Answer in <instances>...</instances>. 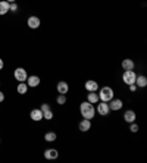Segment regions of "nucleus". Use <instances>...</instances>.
Masks as SVG:
<instances>
[{"instance_id": "obj_1", "label": "nucleus", "mask_w": 147, "mask_h": 163, "mask_svg": "<svg viewBox=\"0 0 147 163\" xmlns=\"http://www.w3.org/2000/svg\"><path fill=\"white\" fill-rule=\"evenodd\" d=\"M79 113H81V116H83L84 119L91 120L94 118V115H96V107L90 101H83L79 104Z\"/></svg>"}, {"instance_id": "obj_2", "label": "nucleus", "mask_w": 147, "mask_h": 163, "mask_svg": "<svg viewBox=\"0 0 147 163\" xmlns=\"http://www.w3.org/2000/svg\"><path fill=\"white\" fill-rule=\"evenodd\" d=\"M97 91H99V99H100V101L109 103V101L115 97V93H113V90L110 87H102V88H99Z\"/></svg>"}, {"instance_id": "obj_3", "label": "nucleus", "mask_w": 147, "mask_h": 163, "mask_svg": "<svg viewBox=\"0 0 147 163\" xmlns=\"http://www.w3.org/2000/svg\"><path fill=\"white\" fill-rule=\"evenodd\" d=\"M135 78H137V74L132 71H124L122 75V81L127 84V85H131V84H135Z\"/></svg>"}, {"instance_id": "obj_4", "label": "nucleus", "mask_w": 147, "mask_h": 163, "mask_svg": "<svg viewBox=\"0 0 147 163\" xmlns=\"http://www.w3.org/2000/svg\"><path fill=\"white\" fill-rule=\"evenodd\" d=\"M13 77L18 82H25L27 78H28V75H27V71H25L24 68H16L13 72Z\"/></svg>"}, {"instance_id": "obj_5", "label": "nucleus", "mask_w": 147, "mask_h": 163, "mask_svg": "<svg viewBox=\"0 0 147 163\" xmlns=\"http://www.w3.org/2000/svg\"><path fill=\"white\" fill-rule=\"evenodd\" d=\"M96 112H97L99 115L106 116L109 112H110V109H109V104L106 103V101H99L97 106H96Z\"/></svg>"}, {"instance_id": "obj_6", "label": "nucleus", "mask_w": 147, "mask_h": 163, "mask_svg": "<svg viewBox=\"0 0 147 163\" xmlns=\"http://www.w3.org/2000/svg\"><path fill=\"white\" fill-rule=\"evenodd\" d=\"M108 104H109V109H110V110H121V109H122V106H124V103H122L121 99H115V97H113Z\"/></svg>"}, {"instance_id": "obj_7", "label": "nucleus", "mask_w": 147, "mask_h": 163, "mask_svg": "<svg viewBox=\"0 0 147 163\" xmlns=\"http://www.w3.org/2000/svg\"><path fill=\"white\" fill-rule=\"evenodd\" d=\"M44 157L47 160H54V159L59 157V151L56 149H47L44 150Z\"/></svg>"}, {"instance_id": "obj_8", "label": "nucleus", "mask_w": 147, "mask_h": 163, "mask_svg": "<svg viewBox=\"0 0 147 163\" xmlns=\"http://www.w3.org/2000/svg\"><path fill=\"white\" fill-rule=\"evenodd\" d=\"M27 24H28V27L31 29H37L40 27V18H37V16H29L28 21H27Z\"/></svg>"}, {"instance_id": "obj_9", "label": "nucleus", "mask_w": 147, "mask_h": 163, "mask_svg": "<svg viewBox=\"0 0 147 163\" xmlns=\"http://www.w3.org/2000/svg\"><path fill=\"white\" fill-rule=\"evenodd\" d=\"M56 90H58L59 94H68V91H69L68 82H65V81L58 82V85H56Z\"/></svg>"}, {"instance_id": "obj_10", "label": "nucleus", "mask_w": 147, "mask_h": 163, "mask_svg": "<svg viewBox=\"0 0 147 163\" xmlns=\"http://www.w3.org/2000/svg\"><path fill=\"white\" fill-rule=\"evenodd\" d=\"M78 130H79V131H83V132H87L88 130H91V122H90V119H83V120H79Z\"/></svg>"}, {"instance_id": "obj_11", "label": "nucleus", "mask_w": 147, "mask_h": 163, "mask_svg": "<svg viewBox=\"0 0 147 163\" xmlns=\"http://www.w3.org/2000/svg\"><path fill=\"white\" fill-rule=\"evenodd\" d=\"M85 90H87L88 93H91V91H97L99 90V84L94 79H88L87 82H85Z\"/></svg>"}, {"instance_id": "obj_12", "label": "nucleus", "mask_w": 147, "mask_h": 163, "mask_svg": "<svg viewBox=\"0 0 147 163\" xmlns=\"http://www.w3.org/2000/svg\"><path fill=\"white\" fill-rule=\"evenodd\" d=\"M27 85L28 87H38L40 85V78L37 75H31V77L27 78Z\"/></svg>"}, {"instance_id": "obj_13", "label": "nucleus", "mask_w": 147, "mask_h": 163, "mask_svg": "<svg viewBox=\"0 0 147 163\" xmlns=\"http://www.w3.org/2000/svg\"><path fill=\"white\" fill-rule=\"evenodd\" d=\"M29 118L33 120H35V122H38V120L43 119V112L40 110V109H33L31 113H29Z\"/></svg>"}, {"instance_id": "obj_14", "label": "nucleus", "mask_w": 147, "mask_h": 163, "mask_svg": "<svg viewBox=\"0 0 147 163\" xmlns=\"http://www.w3.org/2000/svg\"><path fill=\"white\" fill-rule=\"evenodd\" d=\"M87 101H90L91 104H97L99 101H100L97 91H91V93H88V94H87Z\"/></svg>"}, {"instance_id": "obj_15", "label": "nucleus", "mask_w": 147, "mask_h": 163, "mask_svg": "<svg viewBox=\"0 0 147 163\" xmlns=\"http://www.w3.org/2000/svg\"><path fill=\"white\" fill-rule=\"evenodd\" d=\"M134 66H135V63H134L132 59H124L122 60V69L124 71H131V69H134Z\"/></svg>"}, {"instance_id": "obj_16", "label": "nucleus", "mask_w": 147, "mask_h": 163, "mask_svg": "<svg viewBox=\"0 0 147 163\" xmlns=\"http://www.w3.org/2000/svg\"><path fill=\"white\" fill-rule=\"evenodd\" d=\"M135 118H137V116H135V112H134V110H127L125 113H124V120H125V122H128V124L134 122V120H135Z\"/></svg>"}, {"instance_id": "obj_17", "label": "nucleus", "mask_w": 147, "mask_h": 163, "mask_svg": "<svg viewBox=\"0 0 147 163\" xmlns=\"http://www.w3.org/2000/svg\"><path fill=\"white\" fill-rule=\"evenodd\" d=\"M135 85L140 87V88H144L147 85V78L144 75H140V77L135 78Z\"/></svg>"}, {"instance_id": "obj_18", "label": "nucleus", "mask_w": 147, "mask_h": 163, "mask_svg": "<svg viewBox=\"0 0 147 163\" xmlns=\"http://www.w3.org/2000/svg\"><path fill=\"white\" fill-rule=\"evenodd\" d=\"M56 138H58V135H56V132H53V131H49V132L44 134V140H46L47 143H54Z\"/></svg>"}, {"instance_id": "obj_19", "label": "nucleus", "mask_w": 147, "mask_h": 163, "mask_svg": "<svg viewBox=\"0 0 147 163\" xmlns=\"http://www.w3.org/2000/svg\"><path fill=\"white\" fill-rule=\"evenodd\" d=\"M9 12V2H6V0H2L0 2V15L3 16Z\"/></svg>"}, {"instance_id": "obj_20", "label": "nucleus", "mask_w": 147, "mask_h": 163, "mask_svg": "<svg viewBox=\"0 0 147 163\" xmlns=\"http://www.w3.org/2000/svg\"><path fill=\"white\" fill-rule=\"evenodd\" d=\"M28 90V85H27V82H19V85L16 87V91L19 93V94H25Z\"/></svg>"}, {"instance_id": "obj_21", "label": "nucleus", "mask_w": 147, "mask_h": 163, "mask_svg": "<svg viewBox=\"0 0 147 163\" xmlns=\"http://www.w3.org/2000/svg\"><path fill=\"white\" fill-rule=\"evenodd\" d=\"M56 101H58V104H65L66 103V94H59L56 97Z\"/></svg>"}, {"instance_id": "obj_22", "label": "nucleus", "mask_w": 147, "mask_h": 163, "mask_svg": "<svg viewBox=\"0 0 147 163\" xmlns=\"http://www.w3.org/2000/svg\"><path fill=\"white\" fill-rule=\"evenodd\" d=\"M43 118L44 119H47V120H52L53 119V112L50 110V109L49 110H46V112H43Z\"/></svg>"}, {"instance_id": "obj_23", "label": "nucleus", "mask_w": 147, "mask_h": 163, "mask_svg": "<svg viewBox=\"0 0 147 163\" xmlns=\"http://www.w3.org/2000/svg\"><path fill=\"white\" fill-rule=\"evenodd\" d=\"M138 130H140V128H138V125L135 124V122H131V126H129V131H131V132H138Z\"/></svg>"}, {"instance_id": "obj_24", "label": "nucleus", "mask_w": 147, "mask_h": 163, "mask_svg": "<svg viewBox=\"0 0 147 163\" xmlns=\"http://www.w3.org/2000/svg\"><path fill=\"white\" fill-rule=\"evenodd\" d=\"M9 10L10 12H16V10H18V5H16V3H9Z\"/></svg>"}, {"instance_id": "obj_25", "label": "nucleus", "mask_w": 147, "mask_h": 163, "mask_svg": "<svg viewBox=\"0 0 147 163\" xmlns=\"http://www.w3.org/2000/svg\"><path fill=\"white\" fill-rule=\"evenodd\" d=\"M49 109H50V106L47 104V103H43L41 107H40V110H41V112H46V110H49Z\"/></svg>"}, {"instance_id": "obj_26", "label": "nucleus", "mask_w": 147, "mask_h": 163, "mask_svg": "<svg viewBox=\"0 0 147 163\" xmlns=\"http://www.w3.org/2000/svg\"><path fill=\"white\" fill-rule=\"evenodd\" d=\"M128 87H129V91H135V90L138 88V87L135 85V84H131V85H128Z\"/></svg>"}, {"instance_id": "obj_27", "label": "nucleus", "mask_w": 147, "mask_h": 163, "mask_svg": "<svg viewBox=\"0 0 147 163\" xmlns=\"http://www.w3.org/2000/svg\"><path fill=\"white\" fill-rule=\"evenodd\" d=\"M3 66H5V62H3V59H0V71L3 69Z\"/></svg>"}, {"instance_id": "obj_28", "label": "nucleus", "mask_w": 147, "mask_h": 163, "mask_svg": "<svg viewBox=\"0 0 147 163\" xmlns=\"http://www.w3.org/2000/svg\"><path fill=\"white\" fill-rule=\"evenodd\" d=\"M3 100H5V94H3V93L0 91V103H2Z\"/></svg>"}, {"instance_id": "obj_29", "label": "nucleus", "mask_w": 147, "mask_h": 163, "mask_svg": "<svg viewBox=\"0 0 147 163\" xmlns=\"http://www.w3.org/2000/svg\"><path fill=\"white\" fill-rule=\"evenodd\" d=\"M6 2H9V3H13V2H16V0H6Z\"/></svg>"}, {"instance_id": "obj_30", "label": "nucleus", "mask_w": 147, "mask_h": 163, "mask_svg": "<svg viewBox=\"0 0 147 163\" xmlns=\"http://www.w3.org/2000/svg\"><path fill=\"white\" fill-rule=\"evenodd\" d=\"M0 143H2V141H0Z\"/></svg>"}]
</instances>
